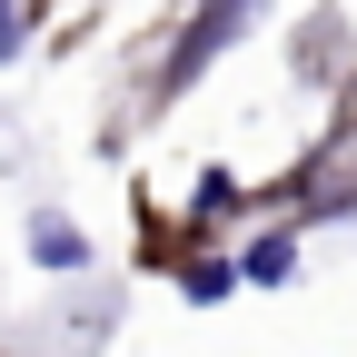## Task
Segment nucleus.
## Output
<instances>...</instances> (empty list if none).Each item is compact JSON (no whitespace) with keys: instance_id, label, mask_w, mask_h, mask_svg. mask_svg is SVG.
Segmentation results:
<instances>
[{"instance_id":"obj_1","label":"nucleus","mask_w":357,"mask_h":357,"mask_svg":"<svg viewBox=\"0 0 357 357\" xmlns=\"http://www.w3.org/2000/svg\"><path fill=\"white\" fill-rule=\"evenodd\" d=\"M248 10H258V0H208V10H199V30L189 40H178V60H169V79H199L218 50H229V40L248 30Z\"/></svg>"},{"instance_id":"obj_2","label":"nucleus","mask_w":357,"mask_h":357,"mask_svg":"<svg viewBox=\"0 0 357 357\" xmlns=\"http://www.w3.org/2000/svg\"><path fill=\"white\" fill-rule=\"evenodd\" d=\"M288 268H298V238H288V229H268V238L238 248V278H248V288H278Z\"/></svg>"},{"instance_id":"obj_3","label":"nucleus","mask_w":357,"mask_h":357,"mask_svg":"<svg viewBox=\"0 0 357 357\" xmlns=\"http://www.w3.org/2000/svg\"><path fill=\"white\" fill-rule=\"evenodd\" d=\"M30 248H40V268H79V258H89V248H79V229H70L60 208H40V218H30Z\"/></svg>"},{"instance_id":"obj_4","label":"nucleus","mask_w":357,"mask_h":357,"mask_svg":"<svg viewBox=\"0 0 357 357\" xmlns=\"http://www.w3.org/2000/svg\"><path fill=\"white\" fill-rule=\"evenodd\" d=\"M0 60H20V10L0 0Z\"/></svg>"}]
</instances>
